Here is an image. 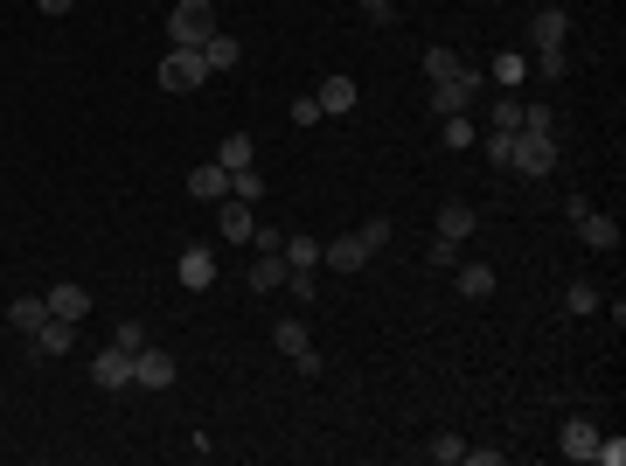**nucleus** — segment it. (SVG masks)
I'll use <instances>...</instances> for the list:
<instances>
[{"label":"nucleus","instance_id":"nucleus-1","mask_svg":"<svg viewBox=\"0 0 626 466\" xmlns=\"http://www.w3.org/2000/svg\"><path fill=\"white\" fill-rule=\"evenodd\" d=\"M480 91H487V70L460 63L453 77H439V84H432V112H439V119H460V112H473V105H480Z\"/></svg>","mask_w":626,"mask_h":466},{"label":"nucleus","instance_id":"nucleus-2","mask_svg":"<svg viewBox=\"0 0 626 466\" xmlns=\"http://www.w3.org/2000/svg\"><path fill=\"white\" fill-rule=\"evenodd\" d=\"M209 35H216V7L209 0H174L167 7V42L174 49H202Z\"/></svg>","mask_w":626,"mask_h":466},{"label":"nucleus","instance_id":"nucleus-3","mask_svg":"<svg viewBox=\"0 0 626 466\" xmlns=\"http://www.w3.org/2000/svg\"><path fill=\"white\" fill-rule=\"evenodd\" d=\"M508 167L529 174V181L550 174V167H557V133H515V140H508Z\"/></svg>","mask_w":626,"mask_h":466},{"label":"nucleus","instance_id":"nucleus-4","mask_svg":"<svg viewBox=\"0 0 626 466\" xmlns=\"http://www.w3.org/2000/svg\"><path fill=\"white\" fill-rule=\"evenodd\" d=\"M202 77H209L202 49H174V42H167V56H160V91H202Z\"/></svg>","mask_w":626,"mask_h":466},{"label":"nucleus","instance_id":"nucleus-5","mask_svg":"<svg viewBox=\"0 0 626 466\" xmlns=\"http://www.w3.org/2000/svg\"><path fill=\"white\" fill-rule=\"evenodd\" d=\"M174 279H181L188 293H209V286H216V251H209V244H188V251L174 258Z\"/></svg>","mask_w":626,"mask_h":466},{"label":"nucleus","instance_id":"nucleus-6","mask_svg":"<svg viewBox=\"0 0 626 466\" xmlns=\"http://www.w3.org/2000/svg\"><path fill=\"white\" fill-rule=\"evenodd\" d=\"M133 390H174V355H160L154 341L133 355Z\"/></svg>","mask_w":626,"mask_h":466},{"label":"nucleus","instance_id":"nucleus-7","mask_svg":"<svg viewBox=\"0 0 626 466\" xmlns=\"http://www.w3.org/2000/svg\"><path fill=\"white\" fill-rule=\"evenodd\" d=\"M42 300H49V313H56V320H70V327H77V320L91 313V286H77V279H56Z\"/></svg>","mask_w":626,"mask_h":466},{"label":"nucleus","instance_id":"nucleus-8","mask_svg":"<svg viewBox=\"0 0 626 466\" xmlns=\"http://www.w3.org/2000/svg\"><path fill=\"white\" fill-rule=\"evenodd\" d=\"M91 383H98V390H133V355L112 341V348L91 362Z\"/></svg>","mask_w":626,"mask_h":466},{"label":"nucleus","instance_id":"nucleus-9","mask_svg":"<svg viewBox=\"0 0 626 466\" xmlns=\"http://www.w3.org/2000/svg\"><path fill=\"white\" fill-rule=\"evenodd\" d=\"M355 77H327L320 91H313V105H320V119H341V112H355Z\"/></svg>","mask_w":626,"mask_h":466},{"label":"nucleus","instance_id":"nucleus-10","mask_svg":"<svg viewBox=\"0 0 626 466\" xmlns=\"http://www.w3.org/2000/svg\"><path fill=\"white\" fill-rule=\"evenodd\" d=\"M320 265H327V272H362L369 251H362V237H327V244H320Z\"/></svg>","mask_w":626,"mask_h":466},{"label":"nucleus","instance_id":"nucleus-11","mask_svg":"<svg viewBox=\"0 0 626 466\" xmlns=\"http://www.w3.org/2000/svg\"><path fill=\"white\" fill-rule=\"evenodd\" d=\"M70 341H77V334H70V320H56V313L35 327V355H42V362H63V355H70Z\"/></svg>","mask_w":626,"mask_h":466},{"label":"nucleus","instance_id":"nucleus-12","mask_svg":"<svg viewBox=\"0 0 626 466\" xmlns=\"http://www.w3.org/2000/svg\"><path fill=\"white\" fill-rule=\"evenodd\" d=\"M188 195H195V202H223V195H230V167H216V160L195 167V174H188Z\"/></svg>","mask_w":626,"mask_h":466},{"label":"nucleus","instance_id":"nucleus-13","mask_svg":"<svg viewBox=\"0 0 626 466\" xmlns=\"http://www.w3.org/2000/svg\"><path fill=\"white\" fill-rule=\"evenodd\" d=\"M251 230H258V216H251V202H237V195H223V244H251Z\"/></svg>","mask_w":626,"mask_h":466},{"label":"nucleus","instance_id":"nucleus-14","mask_svg":"<svg viewBox=\"0 0 626 466\" xmlns=\"http://www.w3.org/2000/svg\"><path fill=\"white\" fill-rule=\"evenodd\" d=\"M578 237H585L592 251H620V223H613V216H599V209H585V216H578Z\"/></svg>","mask_w":626,"mask_h":466},{"label":"nucleus","instance_id":"nucleus-15","mask_svg":"<svg viewBox=\"0 0 626 466\" xmlns=\"http://www.w3.org/2000/svg\"><path fill=\"white\" fill-rule=\"evenodd\" d=\"M202 63H209V70H237V63H244V49H237V35H223V28H216V35L202 42Z\"/></svg>","mask_w":626,"mask_h":466},{"label":"nucleus","instance_id":"nucleus-16","mask_svg":"<svg viewBox=\"0 0 626 466\" xmlns=\"http://www.w3.org/2000/svg\"><path fill=\"white\" fill-rule=\"evenodd\" d=\"M592 446H599V425L592 418H571L564 425V460H592Z\"/></svg>","mask_w":626,"mask_h":466},{"label":"nucleus","instance_id":"nucleus-17","mask_svg":"<svg viewBox=\"0 0 626 466\" xmlns=\"http://www.w3.org/2000/svg\"><path fill=\"white\" fill-rule=\"evenodd\" d=\"M439 237H446V244H467L473 237V209L467 202H446V209H439Z\"/></svg>","mask_w":626,"mask_h":466},{"label":"nucleus","instance_id":"nucleus-18","mask_svg":"<svg viewBox=\"0 0 626 466\" xmlns=\"http://www.w3.org/2000/svg\"><path fill=\"white\" fill-rule=\"evenodd\" d=\"M453 286H460L467 300H487V293H494V265H453Z\"/></svg>","mask_w":626,"mask_h":466},{"label":"nucleus","instance_id":"nucleus-19","mask_svg":"<svg viewBox=\"0 0 626 466\" xmlns=\"http://www.w3.org/2000/svg\"><path fill=\"white\" fill-rule=\"evenodd\" d=\"M487 133H522V98L501 91V98L487 105Z\"/></svg>","mask_w":626,"mask_h":466},{"label":"nucleus","instance_id":"nucleus-20","mask_svg":"<svg viewBox=\"0 0 626 466\" xmlns=\"http://www.w3.org/2000/svg\"><path fill=\"white\" fill-rule=\"evenodd\" d=\"M244 286H251V293H279V286H286V258H258V265L244 272Z\"/></svg>","mask_w":626,"mask_h":466},{"label":"nucleus","instance_id":"nucleus-21","mask_svg":"<svg viewBox=\"0 0 626 466\" xmlns=\"http://www.w3.org/2000/svg\"><path fill=\"white\" fill-rule=\"evenodd\" d=\"M279 258H286V272H320V244H313V237H286Z\"/></svg>","mask_w":626,"mask_h":466},{"label":"nucleus","instance_id":"nucleus-22","mask_svg":"<svg viewBox=\"0 0 626 466\" xmlns=\"http://www.w3.org/2000/svg\"><path fill=\"white\" fill-rule=\"evenodd\" d=\"M42 320H49V300H35V293H28V300H14V307H7V327H21V334H35V327H42Z\"/></svg>","mask_w":626,"mask_h":466},{"label":"nucleus","instance_id":"nucleus-23","mask_svg":"<svg viewBox=\"0 0 626 466\" xmlns=\"http://www.w3.org/2000/svg\"><path fill=\"white\" fill-rule=\"evenodd\" d=\"M272 341H279V355H286V362L313 348V341H307V320H279V327H272Z\"/></svg>","mask_w":626,"mask_h":466},{"label":"nucleus","instance_id":"nucleus-24","mask_svg":"<svg viewBox=\"0 0 626 466\" xmlns=\"http://www.w3.org/2000/svg\"><path fill=\"white\" fill-rule=\"evenodd\" d=\"M529 77V56H494V70H487V84H501V91H515Z\"/></svg>","mask_w":626,"mask_h":466},{"label":"nucleus","instance_id":"nucleus-25","mask_svg":"<svg viewBox=\"0 0 626 466\" xmlns=\"http://www.w3.org/2000/svg\"><path fill=\"white\" fill-rule=\"evenodd\" d=\"M251 154H258V147H251V133H230V140H223V154H216V167H230V174H237V167H251Z\"/></svg>","mask_w":626,"mask_h":466},{"label":"nucleus","instance_id":"nucleus-26","mask_svg":"<svg viewBox=\"0 0 626 466\" xmlns=\"http://www.w3.org/2000/svg\"><path fill=\"white\" fill-rule=\"evenodd\" d=\"M599 307V286H592V279H571V286H564V313H592Z\"/></svg>","mask_w":626,"mask_h":466},{"label":"nucleus","instance_id":"nucleus-27","mask_svg":"<svg viewBox=\"0 0 626 466\" xmlns=\"http://www.w3.org/2000/svg\"><path fill=\"white\" fill-rule=\"evenodd\" d=\"M230 195H237V202H258V195H265V174H258V167H237V174H230Z\"/></svg>","mask_w":626,"mask_h":466},{"label":"nucleus","instance_id":"nucleus-28","mask_svg":"<svg viewBox=\"0 0 626 466\" xmlns=\"http://www.w3.org/2000/svg\"><path fill=\"white\" fill-rule=\"evenodd\" d=\"M251 251H258V258H279V251H286V230H279V223H258V230H251Z\"/></svg>","mask_w":626,"mask_h":466},{"label":"nucleus","instance_id":"nucleus-29","mask_svg":"<svg viewBox=\"0 0 626 466\" xmlns=\"http://www.w3.org/2000/svg\"><path fill=\"white\" fill-rule=\"evenodd\" d=\"M460 63H467V56H453V49H425V77H432V84H439V77H453Z\"/></svg>","mask_w":626,"mask_h":466},{"label":"nucleus","instance_id":"nucleus-30","mask_svg":"<svg viewBox=\"0 0 626 466\" xmlns=\"http://www.w3.org/2000/svg\"><path fill=\"white\" fill-rule=\"evenodd\" d=\"M460 453H467V439H453V432H439V439L425 446V460H439V466H453Z\"/></svg>","mask_w":626,"mask_h":466},{"label":"nucleus","instance_id":"nucleus-31","mask_svg":"<svg viewBox=\"0 0 626 466\" xmlns=\"http://www.w3.org/2000/svg\"><path fill=\"white\" fill-rule=\"evenodd\" d=\"M522 133H557V119H550V105H522Z\"/></svg>","mask_w":626,"mask_h":466},{"label":"nucleus","instance_id":"nucleus-32","mask_svg":"<svg viewBox=\"0 0 626 466\" xmlns=\"http://www.w3.org/2000/svg\"><path fill=\"white\" fill-rule=\"evenodd\" d=\"M355 237H362V251H369V258H376V251H383V244H390V223H383V216H376V223H362V230H355Z\"/></svg>","mask_w":626,"mask_h":466},{"label":"nucleus","instance_id":"nucleus-33","mask_svg":"<svg viewBox=\"0 0 626 466\" xmlns=\"http://www.w3.org/2000/svg\"><path fill=\"white\" fill-rule=\"evenodd\" d=\"M446 147H473V112H460V119H446Z\"/></svg>","mask_w":626,"mask_h":466},{"label":"nucleus","instance_id":"nucleus-34","mask_svg":"<svg viewBox=\"0 0 626 466\" xmlns=\"http://www.w3.org/2000/svg\"><path fill=\"white\" fill-rule=\"evenodd\" d=\"M112 341H119V348H126V355H140V348H147V327H140V320H126V327H119V334H112Z\"/></svg>","mask_w":626,"mask_h":466},{"label":"nucleus","instance_id":"nucleus-35","mask_svg":"<svg viewBox=\"0 0 626 466\" xmlns=\"http://www.w3.org/2000/svg\"><path fill=\"white\" fill-rule=\"evenodd\" d=\"M286 293H293V300H313V293H320V279H313V272H286Z\"/></svg>","mask_w":626,"mask_h":466},{"label":"nucleus","instance_id":"nucleus-36","mask_svg":"<svg viewBox=\"0 0 626 466\" xmlns=\"http://www.w3.org/2000/svg\"><path fill=\"white\" fill-rule=\"evenodd\" d=\"M432 265H439V272H453V265H460V244H446V237H432Z\"/></svg>","mask_w":626,"mask_h":466},{"label":"nucleus","instance_id":"nucleus-37","mask_svg":"<svg viewBox=\"0 0 626 466\" xmlns=\"http://www.w3.org/2000/svg\"><path fill=\"white\" fill-rule=\"evenodd\" d=\"M293 369H300L307 383H313V376H327V362H320V348H307V355H293Z\"/></svg>","mask_w":626,"mask_h":466},{"label":"nucleus","instance_id":"nucleus-38","mask_svg":"<svg viewBox=\"0 0 626 466\" xmlns=\"http://www.w3.org/2000/svg\"><path fill=\"white\" fill-rule=\"evenodd\" d=\"M293 126H320V105L313 98H293Z\"/></svg>","mask_w":626,"mask_h":466},{"label":"nucleus","instance_id":"nucleus-39","mask_svg":"<svg viewBox=\"0 0 626 466\" xmlns=\"http://www.w3.org/2000/svg\"><path fill=\"white\" fill-rule=\"evenodd\" d=\"M355 7H362L369 21H390V14H397V0H355Z\"/></svg>","mask_w":626,"mask_h":466},{"label":"nucleus","instance_id":"nucleus-40","mask_svg":"<svg viewBox=\"0 0 626 466\" xmlns=\"http://www.w3.org/2000/svg\"><path fill=\"white\" fill-rule=\"evenodd\" d=\"M35 7H42V14H56V21H63V14H70V7H77V0H35Z\"/></svg>","mask_w":626,"mask_h":466}]
</instances>
